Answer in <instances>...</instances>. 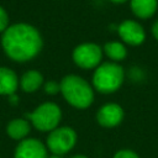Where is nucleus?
Masks as SVG:
<instances>
[{
  "mask_svg": "<svg viewBox=\"0 0 158 158\" xmlns=\"http://www.w3.org/2000/svg\"><path fill=\"white\" fill-rule=\"evenodd\" d=\"M1 44L9 58L16 62H26L41 52L43 41L36 27L20 22L9 26L4 31Z\"/></svg>",
  "mask_w": 158,
  "mask_h": 158,
  "instance_id": "obj_1",
  "label": "nucleus"
},
{
  "mask_svg": "<svg viewBox=\"0 0 158 158\" xmlns=\"http://www.w3.org/2000/svg\"><path fill=\"white\" fill-rule=\"evenodd\" d=\"M60 83V94L64 100L75 109H86L94 101V88L84 78L68 74Z\"/></svg>",
  "mask_w": 158,
  "mask_h": 158,
  "instance_id": "obj_2",
  "label": "nucleus"
},
{
  "mask_svg": "<svg viewBox=\"0 0 158 158\" xmlns=\"http://www.w3.org/2000/svg\"><path fill=\"white\" fill-rule=\"evenodd\" d=\"M125 80L123 68L115 62H105L95 68L93 88L101 94H111L118 90Z\"/></svg>",
  "mask_w": 158,
  "mask_h": 158,
  "instance_id": "obj_3",
  "label": "nucleus"
},
{
  "mask_svg": "<svg viewBox=\"0 0 158 158\" xmlns=\"http://www.w3.org/2000/svg\"><path fill=\"white\" fill-rule=\"evenodd\" d=\"M27 117L38 131L51 132L58 127L62 120V110L57 104L47 101L38 105L32 112L27 114Z\"/></svg>",
  "mask_w": 158,
  "mask_h": 158,
  "instance_id": "obj_4",
  "label": "nucleus"
},
{
  "mask_svg": "<svg viewBox=\"0 0 158 158\" xmlns=\"http://www.w3.org/2000/svg\"><path fill=\"white\" fill-rule=\"evenodd\" d=\"M77 143V132L68 126H60L49 132L46 141L47 149L52 154L64 156L74 148Z\"/></svg>",
  "mask_w": 158,
  "mask_h": 158,
  "instance_id": "obj_5",
  "label": "nucleus"
},
{
  "mask_svg": "<svg viewBox=\"0 0 158 158\" xmlns=\"http://www.w3.org/2000/svg\"><path fill=\"white\" fill-rule=\"evenodd\" d=\"M102 48L94 42H84L78 44L72 53V59L77 67L81 69H95L102 59Z\"/></svg>",
  "mask_w": 158,
  "mask_h": 158,
  "instance_id": "obj_6",
  "label": "nucleus"
},
{
  "mask_svg": "<svg viewBox=\"0 0 158 158\" xmlns=\"http://www.w3.org/2000/svg\"><path fill=\"white\" fill-rule=\"evenodd\" d=\"M117 33L121 42L128 46H139L146 40V31L141 23L135 20H125L117 26Z\"/></svg>",
  "mask_w": 158,
  "mask_h": 158,
  "instance_id": "obj_7",
  "label": "nucleus"
},
{
  "mask_svg": "<svg viewBox=\"0 0 158 158\" xmlns=\"http://www.w3.org/2000/svg\"><path fill=\"white\" fill-rule=\"evenodd\" d=\"M123 109L116 102H107L102 105L96 112V121L101 127L112 128L118 126L123 120Z\"/></svg>",
  "mask_w": 158,
  "mask_h": 158,
  "instance_id": "obj_8",
  "label": "nucleus"
},
{
  "mask_svg": "<svg viewBox=\"0 0 158 158\" xmlns=\"http://www.w3.org/2000/svg\"><path fill=\"white\" fill-rule=\"evenodd\" d=\"M14 157L15 158H48V149L37 138H25L17 144Z\"/></svg>",
  "mask_w": 158,
  "mask_h": 158,
  "instance_id": "obj_9",
  "label": "nucleus"
},
{
  "mask_svg": "<svg viewBox=\"0 0 158 158\" xmlns=\"http://www.w3.org/2000/svg\"><path fill=\"white\" fill-rule=\"evenodd\" d=\"M130 6L136 17L146 20L156 14L158 0H130Z\"/></svg>",
  "mask_w": 158,
  "mask_h": 158,
  "instance_id": "obj_10",
  "label": "nucleus"
},
{
  "mask_svg": "<svg viewBox=\"0 0 158 158\" xmlns=\"http://www.w3.org/2000/svg\"><path fill=\"white\" fill-rule=\"evenodd\" d=\"M19 79L14 70L10 68L0 67V95L15 94L19 86Z\"/></svg>",
  "mask_w": 158,
  "mask_h": 158,
  "instance_id": "obj_11",
  "label": "nucleus"
},
{
  "mask_svg": "<svg viewBox=\"0 0 158 158\" xmlns=\"http://www.w3.org/2000/svg\"><path fill=\"white\" fill-rule=\"evenodd\" d=\"M43 85V77L38 70H27L20 80V86L26 93H33Z\"/></svg>",
  "mask_w": 158,
  "mask_h": 158,
  "instance_id": "obj_12",
  "label": "nucleus"
},
{
  "mask_svg": "<svg viewBox=\"0 0 158 158\" xmlns=\"http://www.w3.org/2000/svg\"><path fill=\"white\" fill-rule=\"evenodd\" d=\"M104 54H106L112 62L118 63L123 60L127 56V48L126 44L121 41H109L102 47Z\"/></svg>",
  "mask_w": 158,
  "mask_h": 158,
  "instance_id": "obj_13",
  "label": "nucleus"
},
{
  "mask_svg": "<svg viewBox=\"0 0 158 158\" xmlns=\"http://www.w3.org/2000/svg\"><path fill=\"white\" fill-rule=\"evenodd\" d=\"M31 126L27 120L23 118H15L7 123L6 132L14 139H25V137L30 133Z\"/></svg>",
  "mask_w": 158,
  "mask_h": 158,
  "instance_id": "obj_14",
  "label": "nucleus"
},
{
  "mask_svg": "<svg viewBox=\"0 0 158 158\" xmlns=\"http://www.w3.org/2000/svg\"><path fill=\"white\" fill-rule=\"evenodd\" d=\"M43 89H44L46 94L56 95V94L60 93V83L56 81V80H48V81L43 83Z\"/></svg>",
  "mask_w": 158,
  "mask_h": 158,
  "instance_id": "obj_15",
  "label": "nucleus"
},
{
  "mask_svg": "<svg viewBox=\"0 0 158 158\" xmlns=\"http://www.w3.org/2000/svg\"><path fill=\"white\" fill-rule=\"evenodd\" d=\"M112 158H139V157L132 149H120L114 154Z\"/></svg>",
  "mask_w": 158,
  "mask_h": 158,
  "instance_id": "obj_16",
  "label": "nucleus"
},
{
  "mask_svg": "<svg viewBox=\"0 0 158 158\" xmlns=\"http://www.w3.org/2000/svg\"><path fill=\"white\" fill-rule=\"evenodd\" d=\"M9 27V17L6 11L0 6V32H4Z\"/></svg>",
  "mask_w": 158,
  "mask_h": 158,
  "instance_id": "obj_17",
  "label": "nucleus"
},
{
  "mask_svg": "<svg viewBox=\"0 0 158 158\" xmlns=\"http://www.w3.org/2000/svg\"><path fill=\"white\" fill-rule=\"evenodd\" d=\"M151 32H152V36L158 41V20H156V21H154V23L152 25Z\"/></svg>",
  "mask_w": 158,
  "mask_h": 158,
  "instance_id": "obj_18",
  "label": "nucleus"
},
{
  "mask_svg": "<svg viewBox=\"0 0 158 158\" xmlns=\"http://www.w3.org/2000/svg\"><path fill=\"white\" fill-rule=\"evenodd\" d=\"M9 98H10V102H11V104H16V102H17V100H19V98H17L15 94L9 95Z\"/></svg>",
  "mask_w": 158,
  "mask_h": 158,
  "instance_id": "obj_19",
  "label": "nucleus"
},
{
  "mask_svg": "<svg viewBox=\"0 0 158 158\" xmlns=\"http://www.w3.org/2000/svg\"><path fill=\"white\" fill-rule=\"evenodd\" d=\"M110 1L114 2V4H123V2H126L128 0H110Z\"/></svg>",
  "mask_w": 158,
  "mask_h": 158,
  "instance_id": "obj_20",
  "label": "nucleus"
},
{
  "mask_svg": "<svg viewBox=\"0 0 158 158\" xmlns=\"http://www.w3.org/2000/svg\"><path fill=\"white\" fill-rule=\"evenodd\" d=\"M70 158H88V157L84 156V154H75V156H73V157H70Z\"/></svg>",
  "mask_w": 158,
  "mask_h": 158,
  "instance_id": "obj_21",
  "label": "nucleus"
},
{
  "mask_svg": "<svg viewBox=\"0 0 158 158\" xmlns=\"http://www.w3.org/2000/svg\"><path fill=\"white\" fill-rule=\"evenodd\" d=\"M48 158H63V156H58V154H51V156H48Z\"/></svg>",
  "mask_w": 158,
  "mask_h": 158,
  "instance_id": "obj_22",
  "label": "nucleus"
}]
</instances>
